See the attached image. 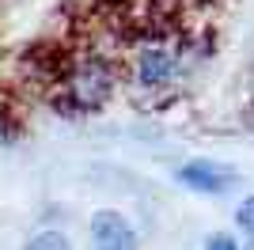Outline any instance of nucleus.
<instances>
[{
	"label": "nucleus",
	"instance_id": "f257e3e1",
	"mask_svg": "<svg viewBox=\"0 0 254 250\" xmlns=\"http://www.w3.org/2000/svg\"><path fill=\"white\" fill-rule=\"evenodd\" d=\"M114 83H118L114 61L91 50V53H80V57H68L61 64L57 95L68 110H99L114 95Z\"/></svg>",
	"mask_w": 254,
	"mask_h": 250
},
{
	"label": "nucleus",
	"instance_id": "f03ea898",
	"mask_svg": "<svg viewBox=\"0 0 254 250\" xmlns=\"http://www.w3.org/2000/svg\"><path fill=\"white\" fill-rule=\"evenodd\" d=\"M182 72V57L163 42H144L133 57V76H137L140 87L148 91H163L175 83V76Z\"/></svg>",
	"mask_w": 254,
	"mask_h": 250
},
{
	"label": "nucleus",
	"instance_id": "7ed1b4c3",
	"mask_svg": "<svg viewBox=\"0 0 254 250\" xmlns=\"http://www.w3.org/2000/svg\"><path fill=\"white\" fill-rule=\"evenodd\" d=\"M91 239H95L99 250H137V228L129 224L126 212L103 208L91 220Z\"/></svg>",
	"mask_w": 254,
	"mask_h": 250
},
{
	"label": "nucleus",
	"instance_id": "20e7f679",
	"mask_svg": "<svg viewBox=\"0 0 254 250\" xmlns=\"http://www.w3.org/2000/svg\"><path fill=\"white\" fill-rule=\"evenodd\" d=\"M179 182L193 193H224L235 186V171L224 163H212V159H193V163L179 167Z\"/></svg>",
	"mask_w": 254,
	"mask_h": 250
},
{
	"label": "nucleus",
	"instance_id": "39448f33",
	"mask_svg": "<svg viewBox=\"0 0 254 250\" xmlns=\"http://www.w3.org/2000/svg\"><path fill=\"white\" fill-rule=\"evenodd\" d=\"M23 250H72V243L61 231H38V235H31V243Z\"/></svg>",
	"mask_w": 254,
	"mask_h": 250
},
{
	"label": "nucleus",
	"instance_id": "423d86ee",
	"mask_svg": "<svg viewBox=\"0 0 254 250\" xmlns=\"http://www.w3.org/2000/svg\"><path fill=\"white\" fill-rule=\"evenodd\" d=\"M235 224H239V228H243L247 235L254 239V197H247L243 205H239V212H235Z\"/></svg>",
	"mask_w": 254,
	"mask_h": 250
},
{
	"label": "nucleus",
	"instance_id": "0eeeda50",
	"mask_svg": "<svg viewBox=\"0 0 254 250\" xmlns=\"http://www.w3.org/2000/svg\"><path fill=\"white\" fill-rule=\"evenodd\" d=\"M205 250H239V243H235L228 231H216V235L205 239Z\"/></svg>",
	"mask_w": 254,
	"mask_h": 250
},
{
	"label": "nucleus",
	"instance_id": "6e6552de",
	"mask_svg": "<svg viewBox=\"0 0 254 250\" xmlns=\"http://www.w3.org/2000/svg\"><path fill=\"white\" fill-rule=\"evenodd\" d=\"M251 250H254V247H251Z\"/></svg>",
	"mask_w": 254,
	"mask_h": 250
}]
</instances>
